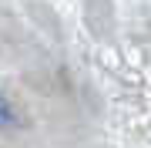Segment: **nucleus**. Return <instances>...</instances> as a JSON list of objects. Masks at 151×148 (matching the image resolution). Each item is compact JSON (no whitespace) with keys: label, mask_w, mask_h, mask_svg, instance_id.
Masks as SVG:
<instances>
[{"label":"nucleus","mask_w":151,"mask_h":148,"mask_svg":"<svg viewBox=\"0 0 151 148\" xmlns=\"http://www.w3.org/2000/svg\"><path fill=\"white\" fill-rule=\"evenodd\" d=\"M14 125H20V118H17V111H14V104L0 94V128H14Z\"/></svg>","instance_id":"nucleus-1"}]
</instances>
